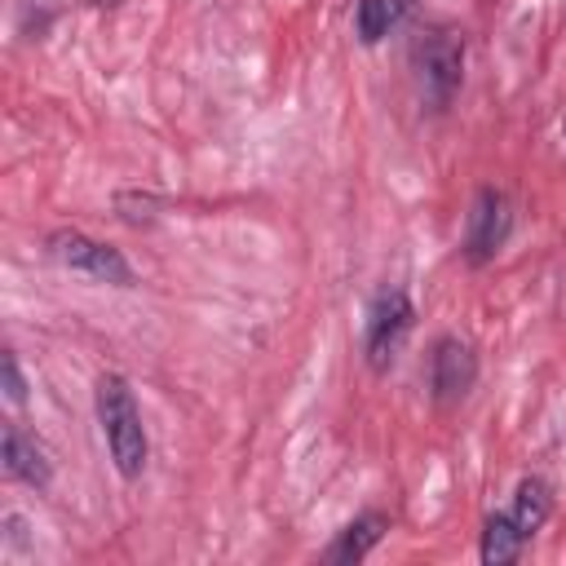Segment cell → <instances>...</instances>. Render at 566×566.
I'll use <instances>...</instances> for the list:
<instances>
[{"label": "cell", "instance_id": "1", "mask_svg": "<svg viewBox=\"0 0 566 566\" xmlns=\"http://www.w3.org/2000/svg\"><path fill=\"white\" fill-rule=\"evenodd\" d=\"M97 420H102V433H106V447H111L115 469L124 478H137L146 469L150 442H146V424H142V411L133 402V389L115 371H106L97 380Z\"/></svg>", "mask_w": 566, "mask_h": 566}, {"label": "cell", "instance_id": "2", "mask_svg": "<svg viewBox=\"0 0 566 566\" xmlns=\"http://www.w3.org/2000/svg\"><path fill=\"white\" fill-rule=\"evenodd\" d=\"M460 66H464V40L451 27L429 31L416 44V71H420V93L429 97L433 111H442L455 88H460Z\"/></svg>", "mask_w": 566, "mask_h": 566}, {"label": "cell", "instance_id": "3", "mask_svg": "<svg viewBox=\"0 0 566 566\" xmlns=\"http://www.w3.org/2000/svg\"><path fill=\"white\" fill-rule=\"evenodd\" d=\"M509 230H513V203H509V195H504V190H495V186H482V190H478V199H473V208H469V226H464V256H469L473 265L491 261V256L504 248Z\"/></svg>", "mask_w": 566, "mask_h": 566}, {"label": "cell", "instance_id": "4", "mask_svg": "<svg viewBox=\"0 0 566 566\" xmlns=\"http://www.w3.org/2000/svg\"><path fill=\"white\" fill-rule=\"evenodd\" d=\"M49 256H53V261H62L66 270L88 274V279H106V283H133L128 261H124V256H119L111 243L88 239V234H80V230H57V234H49Z\"/></svg>", "mask_w": 566, "mask_h": 566}, {"label": "cell", "instance_id": "5", "mask_svg": "<svg viewBox=\"0 0 566 566\" xmlns=\"http://www.w3.org/2000/svg\"><path fill=\"white\" fill-rule=\"evenodd\" d=\"M407 327H411V301H407V292H398V287L394 292H380L371 301V310H367V336H363V349H367L371 371H385L394 363Z\"/></svg>", "mask_w": 566, "mask_h": 566}, {"label": "cell", "instance_id": "6", "mask_svg": "<svg viewBox=\"0 0 566 566\" xmlns=\"http://www.w3.org/2000/svg\"><path fill=\"white\" fill-rule=\"evenodd\" d=\"M478 380V354L460 336H442L429 354V389L438 402H455Z\"/></svg>", "mask_w": 566, "mask_h": 566}, {"label": "cell", "instance_id": "7", "mask_svg": "<svg viewBox=\"0 0 566 566\" xmlns=\"http://www.w3.org/2000/svg\"><path fill=\"white\" fill-rule=\"evenodd\" d=\"M4 469H9V478L27 482V486H49V473H53L44 447L35 438H27L18 424H4Z\"/></svg>", "mask_w": 566, "mask_h": 566}, {"label": "cell", "instance_id": "8", "mask_svg": "<svg viewBox=\"0 0 566 566\" xmlns=\"http://www.w3.org/2000/svg\"><path fill=\"white\" fill-rule=\"evenodd\" d=\"M385 517L380 513H367V517H358V522H349L336 539H332V548L323 553L327 562H358V557H367L371 548H376V539L385 535Z\"/></svg>", "mask_w": 566, "mask_h": 566}, {"label": "cell", "instance_id": "9", "mask_svg": "<svg viewBox=\"0 0 566 566\" xmlns=\"http://www.w3.org/2000/svg\"><path fill=\"white\" fill-rule=\"evenodd\" d=\"M548 509H553L548 482L544 478H522V486L513 495V522H517V531L522 535H535L548 522Z\"/></svg>", "mask_w": 566, "mask_h": 566}, {"label": "cell", "instance_id": "10", "mask_svg": "<svg viewBox=\"0 0 566 566\" xmlns=\"http://www.w3.org/2000/svg\"><path fill=\"white\" fill-rule=\"evenodd\" d=\"M522 539H526V535L517 531L513 513H495V517L486 522V531H482V562H491V566L513 562L517 548H522Z\"/></svg>", "mask_w": 566, "mask_h": 566}, {"label": "cell", "instance_id": "11", "mask_svg": "<svg viewBox=\"0 0 566 566\" xmlns=\"http://www.w3.org/2000/svg\"><path fill=\"white\" fill-rule=\"evenodd\" d=\"M394 22V0H358V35L363 44H376Z\"/></svg>", "mask_w": 566, "mask_h": 566}, {"label": "cell", "instance_id": "12", "mask_svg": "<svg viewBox=\"0 0 566 566\" xmlns=\"http://www.w3.org/2000/svg\"><path fill=\"white\" fill-rule=\"evenodd\" d=\"M0 367H4V394H9L13 402H22V398H27V385H22V376H18V358H13V354H4V363H0Z\"/></svg>", "mask_w": 566, "mask_h": 566}]
</instances>
